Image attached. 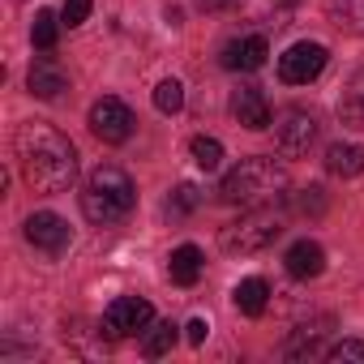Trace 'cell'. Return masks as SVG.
Wrapping results in <instances>:
<instances>
[{"label": "cell", "instance_id": "cell-1", "mask_svg": "<svg viewBox=\"0 0 364 364\" xmlns=\"http://www.w3.org/2000/svg\"><path fill=\"white\" fill-rule=\"evenodd\" d=\"M18 163H22V176L35 193H69V185L77 180L73 141L60 129L39 124V120L18 129Z\"/></svg>", "mask_w": 364, "mask_h": 364}, {"label": "cell", "instance_id": "cell-2", "mask_svg": "<svg viewBox=\"0 0 364 364\" xmlns=\"http://www.w3.org/2000/svg\"><path fill=\"white\" fill-rule=\"evenodd\" d=\"M291 189V176L274 159H240L219 185V202L228 206H274Z\"/></svg>", "mask_w": 364, "mask_h": 364}, {"label": "cell", "instance_id": "cell-3", "mask_svg": "<svg viewBox=\"0 0 364 364\" xmlns=\"http://www.w3.org/2000/svg\"><path fill=\"white\" fill-rule=\"evenodd\" d=\"M137 206V189H133V180L124 167L116 163H99L86 180V193H82V215L99 228L107 223H120L129 210Z\"/></svg>", "mask_w": 364, "mask_h": 364}, {"label": "cell", "instance_id": "cell-4", "mask_svg": "<svg viewBox=\"0 0 364 364\" xmlns=\"http://www.w3.org/2000/svg\"><path fill=\"white\" fill-rule=\"evenodd\" d=\"M279 232H283V215L274 206H253L249 215H240V223H228L219 232V245H223V253H240L245 257V253L270 249L279 240Z\"/></svg>", "mask_w": 364, "mask_h": 364}, {"label": "cell", "instance_id": "cell-5", "mask_svg": "<svg viewBox=\"0 0 364 364\" xmlns=\"http://www.w3.org/2000/svg\"><path fill=\"white\" fill-rule=\"evenodd\" d=\"M326 60H330V52L321 48V43H291L283 56H279V77L287 82V86H309V82H317L321 77V69H326Z\"/></svg>", "mask_w": 364, "mask_h": 364}, {"label": "cell", "instance_id": "cell-6", "mask_svg": "<svg viewBox=\"0 0 364 364\" xmlns=\"http://www.w3.org/2000/svg\"><path fill=\"white\" fill-rule=\"evenodd\" d=\"M150 321H154V309H150V300H141V296H116V300L107 304V313H103V330H107L112 338L146 334Z\"/></svg>", "mask_w": 364, "mask_h": 364}, {"label": "cell", "instance_id": "cell-7", "mask_svg": "<svg viewBox=\"0 0 364 364\" xmlns=\"http://www.w3.org/2000/svg\"><path fill=\"white\" fill-rule=\"evenodd\" d=\"M133 112H129V103L124 99H99L95 107H90V133L99 137V141H107V146H120V141H129V133H133Z\"/></svg>", "mask_w": 364, "mask_h": 364}, {"label": "cell", "instance_id": "cell-8", "mask_svg": "<svg viewBox=\"0 0 364 364\" xmlns=\"http://www.w3.org/2000/svg\"><path fill=\"white\" fill-rule=\"evenodd\" d=\"M274 141H279V150L287 159H300L317 141V120L309 112H300V107H287V112L274 116Z\"/></svg>", "mask_w": 364, "mask_h": 364}, {"label": "cell", "instance_id": "cell-9", "mask_svg": "<svg viewBox=\"0 0 364 364\" xmlns=\"http://www.w3.org/2000/svg\"><path fill=\"white\" fill-rule=\"evenodd\" d=\"M26 240H31L35 249H43L48 257H60V253L73 245V232H69V223H65L60 215L39 210V215H31V219H26Z\"/></svg>", "mask_w": 364, "mask_h": 364}, {"label": "cell", "instance_id": "cell-10", "mask_svg": "<svg viewBox=\"0 0 364 364\" xmlns=\"http://www.w3.org/2000/svg\"><path fill=\"white\" fill-rule=\"evenodd\" d=\"M266 56H270V43H266L262 35H245V39H232V43L223 48L219 65H223V69L253 73V69H262V65H266Z\"/></svg>", "mask_w": 364, "mask_h": 364}, {"label": "cell", "instance_id": "cell-11", "mask_svg": "<svg viewBox=\"0 0 364 364\" xmlns=\"http://www.w3.org/2000/svg\"><path fill=\"white\" fill-rule=\"evenodd\" d=\"M232 116H236L245 129H253V133L270 129V103H266V95H262L257 86H240V90L232 95Z\"/></svg>", "mask_w": 364, "mask_h": 364}, {"label": "cell", "instance_id": "cell-12", "mask_svg": "<svg viewBox=\"0 0 364 364\" xmlns=\"http://www.w3.org/2000/svg\"><path fill=\"white\" fill-rule=\"evenodd\" d=\"M283 266H287L291 279H317V274L326 270V253H321L317 240H296V245L283 253Z\"/></svg>", "mask_w": 364, "mask_h": 364}, {"label": "cell", "instance_id": "cell-13", "mask_svg": "<svg viewBox=\"0 0 364 364\" xmlns=\"http://www.w3.org/2000/svg\"><path fill=\"white\" fill-rule=\"evenodd\" d=\"M326 171H330V176H343V180L360 176V171H364V146H355V141H334V146L326 150Z\"/></svg>", "mask_w": 364, "mask_h": 364}, {"label": "cell", "instance_id": "cell-14", "mask_svg": "<svg viewBox=\"0 0 364 364\" xmlns=\"http://www.w3.org/2000/svg\"><path fill=\"white\" fill-rule=\"evenodd\" d=\"M202 249L198 245H180L176 253H171V262H167V274H171V283H180V287H193L198 279H202Z\"/></svg>", "mask_w": 364, "mask_h": 364}, {"label": "cell", "instance_id": "cell-15", "mask_svg": "<svg viewBox=\"0 0 364 364\" xmlns=\"http://www.w3.org/2000/svg\"><path fill=\"white\" fill-rule=\"evenodd\" d=\"M232 300H236V309L245 317H262L266 313V300H270V287H266V279H245V283H236Z\"/></svg>", "mask_w": 364, "mask_h": 364}, {"label": "cell", "instance_id": "cell-16", "mask_svg": "<svg viewBox=\"0 0 364 364\" xmlns=\"http://www.w3.org/2000/svg\"><path fill=\"white\" fill-rule=\"evenodd\" d=\"M60 90H69L65 73H60L56 65L39 60V65L31 69V95H35V99H60Z\"/></svg>", "mask_w": 364, "mask_h": 364}, {"label": "cell", "instance_id": "cell-17", "mask_svg": "<svg viewBox=\"0 0 364 364\" xmlns=\"http://www.w3.org/2000/svg\"><path fill=\"white\" fill-rule=\"evenodd\" d=\"M60 26H65V22H60L52 9H39V14H35V26H31L35 48H39V52H52V48H56V39H60Z\"/></svg>", "mask_w": 364, "mask_h": 364}, {"label": "cell", "instance_id": "cell-18", "mask_svg": "<svg viewBox=\"0 0 364 364\" xmlns=\"http://www.w3.org/2000/svg\"><path fill=\"white\" fill-rule=\"evenodd\" d=\"M176 347V326L171 321H159V326H146V338H141V355L159 360Z\"/></svg>", "mask_w": 364, "mask_h": 364}, {"label": "cell", "instance_id": "cell-19", "mask_svg": "<svg viewBox=\"0 0 364 364\" xmlns=\"http://www.w3.org/2000/svg\"><path fill=\"white\" fill-rule=\"evenodd\" d=\"M321 334H326V330H313V326H304V330H296V334L287 338V347H283V355H287V360H304V355H321Z\"/></svg>", "mask_w": 364, "mask_h": 364}, {"label": "cell", "instance_id": "cell-20", "mask_svg": "<svg viewBox=\"0 0 364 364\" xmlns=\"http://www.w3.org/2000/svg\"><path fill=\"white\" fill-rule=\"evenodd\" d=\"M154 107H159L163 116H176L180 107H185V86H180L176 77L159 82V86H154Z\"/></svg>", "mask_w": 364, "mask_h": 364}, {"label": "cell", "instance_id": "cell-21", "mask_svg": "<svg viewBox=\"0 0 364 364\" xmlns=\"http://www.w3.org/2000/svg\"><path fill=\"white\" fill-rule=\"evenodd\" d=\"M198 206H202V189H198V185H180V189L167 198V215H171V219H185V215L198 210Z\"/></svg>", "mask_w": 364, "mask_h": 364}, {"label": "cell", "instance_id": "cell-22", "mask_svg": "<svg viewBox=\"0 0 364 364\" xmlns=\"http://www.w3.org/2000/svg\"><path fill=\"white\" fill-rule=\"evenodd\" d=\"M193 163L202 171H215L223 163V141L219 137H193Z\"/></svg>", "mask_w": 364, "mask_h": 364}, {"label": "cell", "instance_id": "cell-23", "mask_svg": "<svg viewBox=\"0 0 364 364\" xmlns=\"http://www.w3.org/2000/svg\"><path fill=\"white\" fill-rule=\"evenodd\" d=\"M90 9H95L90 0H65V9H60V22L73 31V26H82V22L90 18Z\"/></svg>", "mask_w": 364, "mask_h": 364}, {"label": "cell", "instance_id": "cell-24", "mask_svg": "<svg viewBox=\"0 0 364 364\" xmlns=\"http://www.w3.org/2000/svg\"><path fill=\"white\" fill-rule=\"evenodd\" d=\"M326 360H355V364H364V343L343 338V343H334V347L326 351Z\"/></svg>", "mask_w": 364, "mask_h": 364}, {"label": "cell", "instance_id": "cell-25", "mask_svg": "<svg viewBox=\"0 0 364 364\" xmlns=\"http://www.w3.org/2000/svg\"><path fill=\"white\" fill-rule=\"evenodd\" d=\"M185 334H189V343H193V347H202V343H206V334H210V326H206L202 317H193V321L185 326Z\"/></svg>", "mask_w": 364, "mask_h": 364}, {"label": "cell", "instance_id": "cell-26", "mask_svg": "<svg viewBox=\"0 0 364 364\" xmlns=\"http://www.w3.org/2000/svg\"><path fill=\"white\" fill-rule=\"evenodd\" d=\"M321 189H304V198H300V210H313V215H321Z\"/></svg>", "mask_w": 364, "mask_h": 364}, {"label": "cell", "instance_id": "cell-27", "mask_svg": "<svg viewBox=\"0 0 364 364\" xmlns=\"http://www.w3.org/2000/svg\"><path fill=\"white\" fill-rule=\"evenodd\" d=\"M193 5H198V9H206V14H215V9H228L232 0H193Z\"/></svg>", "mask_w": 364, "mask_h": 364}]
</instances>
